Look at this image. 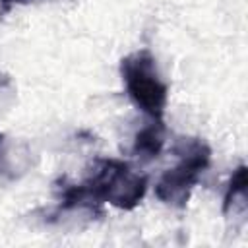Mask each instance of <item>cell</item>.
I'll list each match as a JSON object with an SVG mask.
<instances>
[{
    "mask_svg": "<svg viewBox=\"0 0 248 248\" xmlns=\"http://www.w3.org/2000/svg\"><path fill=\"white\" fill-rule=\"evenodd\" d=\"M174 155L178 157V163L161 174L155 184V196L159 202L182 209L202 172L209 167L211 149L200 138H180L174 145Z\"/></svg>",
    "mask_w": 248,
    "mask_h": 248,
    "instance_id": "obj_1",
    "label": "cell"
},
{
    "mask_svg": "<svg viewBox=\"0 0 248 248\" xmlns=\"http://www.w3.org/2000/svg\"><path fill=\"white\" fill-rule=\"evenodd\" d=\"M120 78L130 101L151 120H163L169 85L159 74L155 56L147 48L134 50L120 60Z\"/></svg>",
    "mask_w": 248,
    "mask_h": 248,
    "instance_id": "obj_2",
    "label": "cell"
},
{
    "mask_svg": "<svg viewBox=\"0 0 248 248\" xmlns=\"http://www.w3.org/2000/svg\"><path fill=\"white\" fill-rule=\"evenodd\" d=\"M83 182L101 203L124 211L136 209L147 192V176L120 159H95Z\"/></svg>",
    "mask_w": 248,
    "mask_h": 248,
    "instance_id": "obj_3",
    "label": "cell"
},
{
    "mask_svg": "<svg viewBox=\"0 0 248 248\" xmlns=\"http://www.w3.org/2000/svg\"><path fill=\"white\" fill-rule=\"evenodd\" d=\"M246 170H248L246 165H238L231 174V180L223 196V215L227 217L246 215V209H248V172Z\"/></svg>",
    "mask_w": 248,
    "mask_h": 248,
    "instance_id": "obj_4",
    "label": "cell"
},
{
    "mask_svg": "<svg viewBox=\"0 0 248 248\" xmlns=\"http://www.w3.org/2000/svg\"><path fill=\"white\" fill-rule=\"evenodd\" d=\"M58 198H60V211H74V209H87L93 215H103L101 202L91 194L85 182L72 184L62 178V186H58Z\"/></svg>",
    "mask_w": 248,
    "mask_h": 248,
    "instance_id": "obj_5",
    "label": "cell"
},
{
    "mask_svg": "<svg viewBox=\"0 0 248 248\" xmlns=\"http://www.w3.org/2000/svg\"><path fill=\"white\" fill-rule=\"evenodd\" d=\"M165 145V126L163 120H153L151 124L138 130L132 145V153L140 161H151L161 155Z\"/></svg>",
    "mask_w": 248,
    "mask_h": 248,
    "instance_id": "obj_6",
    "label": "cell"
},
{
    "mask_svg": "<svg viewBox=\"0 0 248 248\" xmlns=\"http://www.w3.org/2000/svg\"><path fill=\"white\" fill-rule=\"evenodd\" d=\"M12 10V2L10 0H0V19Z\"/></svg>",
    "mask_w": 248,
    "mask_h": 248,
    "instance_id": "obj_7",
    "label": "cell"
},
{
    "mask_svg": "<svg viewBox=\"0 0 248 248\" xmlns=\"http://www.w3.org/2000/svg\"><path fill=\"white\" fill-rule=\"evenodd\" d=\"M6 153V134H0V161Z\"/></svg>",
    "mask_w": 248,
    "mask_h": 248,
    "instance_id": "obj_8",
    "label": "cell"
}]
</instances>
